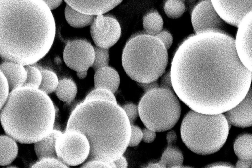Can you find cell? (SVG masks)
<instances>
[{"label": "cell", "instance_id": "obj_23", "mask_svg": "<svg viewBox=\"0 0 252 168\" xmlns=\"http://www.w3.org/2000/svg\"><path fill=\"white\" fill-rule=\"evenodd\" d=\"M143 26L145 34L155 36L162 30L163 19L158 11H150L143 17Z\"/></svg>", "mask_w": 252, "mask_h": 168}, {"label": "cell", "instance_id": "obj_10", "mask_svg": "<svg viewBox=\"0 0 252 168\" xmlns=\"http://www.w3.org/2000/svg\"><path fill=\"white\" fill-rule=\"evenodd\" d=\"M94 56V48L90 43L83 40L68 42L63 52L66 65L76 72L88 71L93 64Z\"/></svg>", "mask_w": 252, "mask_h": 168}, {"label": "cell", "instance_id": "obj_28", "mask_svg": "<svg viewBox=\"0 0 252 168\" xmlns=\"http://www.w3.org/2000/svg\"><path fill=\"white\" fill-rule=\"evenodd\" d=\"M94 59L91 67L96 71L108 66L109 60V53L108 49L97 46L94 47Z\"/></svg>", "mask_w": 252, "mask_h": 168}, {"label": "cell", "instance_id": "obj_4", "mask_svg": "<svg viewBox=\"0 0 252 168\" xmlns=\"http://www.w3.org/2000/svg\"><path fill=\"white\" fill-rule=\"evenodd\" d=\"M0 119L6 134L16 142L34 143L53 130L55 109L48 94L22 86L10 92Z\"/></svg>", "mask_w": 252, "mask_h": 168}, {"label": "cell", "instance_id": "obj_44", "mask_svg": "<svg viewBox=\"0 0 252 168\" xmlns=\"http://www.w3.org/2000/svg\"><path fill=\"white\" fill-rule=\"evenodd\" d=\"M146 168H160L161 166L159 162H152L148 164Z\"/></svg>", "mask_w": 252, "mask_h": 168}, {"label": "cell", "instance_id": "obj_21", "mask_svg": "<svg viewBox=\"0 0 252 168\" xmlns=\"http://www.w3.org/2000/svg\"><path fill=\"white\" fill-rule=\"evenodd\" d=\"M54 92L61 101L69 104L76 96L77 87L72 80L64 78L59 80L58 86Z\"/></svg>", "mask_w": 252, "mask_h": 168}, {"label": "cell", "instance_id": "obj_38", "mask_svg": "<svg viewBox=\"0 0 252 168\" xmlns=\"http://www.w3.org/2000/svg\"><path fill=\"white\" fill-rule=\"evenodd\" d=\"M116 168H126L128 166V163L125 157L123 155L113 161Z\"/></svg>", "mask_w": 252, "mask_h": 168}, {"label": "cell", "instance_id": "obj_34", "mask_svg": "<svg viewBox=\"0 0 252 168\" xmlns=\"http://www.w3.org/2000/svg\"><path fill=\"white\" fill-rule=\"evenodd\" d=\"M81 168H116L114 163H109L100 160H88L85 163L83 164Z\"/></svg>", "mask_w": 252, "mask_h": 168}, {"label": "cell", "instance_id": "obj_43", "mask_svg": "<svg viewBox=\"0 0 252 168\" xmlns=\"http://www.w3.org/2000/svg\"><path fill=\"white\" fill-rule=\"evenodd\" d=\"M207 168H234L231 164L223 162L215 163L206 167Z\"/></svg>", "mask_w": 252, "mask_h": 168}, {"label": "cell", "instance_id": "obj_15", "mask_svg": "<svg viewBox=\"0 0 252 168\" xmlns=\"http://www.w3.org/2000/svg\"><path fill=\"white\" fill-rule=\"evenodd\" d=\"M67 5L84 14H104L118 6L123 0H64Z\"/></svg>", "mask_w": 252, "mask_h": 168}, {"label": "cell", "instance_id": "obj_42", "mask_svg": "<svg viewBox=\"0 0 252 168\" xmlns=\"http://www.w3.org/2000/svg\"><path fill=\"white\" fill-rule=\"evenodd\" d=\"M252 160L245 161L239 159L236 164V168H252Z\"/></svg>", "mask_w": 252, "mask_h": 168}, {"label": "cell", "instance_id": "obj_33", "mask_svg": "<svg viewBox=\"0 0 252 168\" xmlns=\"http://www.w3.org/2000/svg\"><path fill=\"white\" fill-rule=\"evenodd\" d=\"M122 107L127 116L130 124H132L138 115V106L133 103H129L125 104Z\"/></svg>", "mask_w": 252, "mask_h": 168}, {"label": "cell", "instance_id": "obj_11", "mask_svg": "<svg viewBox=\"0 0 252 168\" xmlns=\"http://www.w3.org/2000/svg\"><path fill=\"white\" fill-rule=\"evenodd\" d=\"M191 22L195 34L206 31L225 32V22L218 15L210 0L198 3L191 14Z\"/></svg>", "mask_w": 252, "mask_h": 168}, {"label": "cell", "instance_id": "obj_3", "mask_svg": "<svg viewBox=\"0 0 252 168\" xmlns=\"http://www.w3.org/2000/svg\"><path fill=\"white\" fill-rule=\"evenodd\" d=\"M82 132L90 144L88 160L113 162L123 155L131 135V124L117 102L101 99H84L72 111L66 129Z\"/></svg>", "mask_w": 252, "mask_h": 168}, {"label": "cell", "instance_id": "obj_18", "mask_svg": "<svg viewBox=\"0 0 252 168\" xmlns=\"http://www.w3.org/2000/svg\"><path fill=\"white\" fill-rule=\"evenodd\" d=\"M62 132L53 129L51 133L41 140L34 143V149L39 159L47 157L57 158L55 144L56 139Z\"/></svg>", "mask_w": 252, "mask_h": 168}, {"label": "cell", "instance_id": "obj_29", "mask_svg": "<svg viewBox=\"0 0 252 168\" xmlns=\"http://www.w3.org/2000/svg\"><path fill=\"white\" fill-rule=\"evenodd\" d=\"M90 98L105 99L117 102L114 93L105 88H95L93 89L86 95L84 99Z\"/></svg>", "mask_w": 252, "mask_h": 168}, {"label": "cell", "instance_id": "obj_31", "mask_svg": "<svg viewBox=\"0 0 252 168\" xmlns=\"http://www.w3.org/2000/svg\"><path fill=\"white\" fill-rule=\"evenodd\" d=\"M10 93L6 78L0 70V111L5 104Z\"/></svg>", "mask_w": 252, "mask_h": 168}, {"label": "cell", "instance_id": "obj_30", "mask_svg": "<svg viewBox=\"0 0 252 168\" xmlns=\"http://www.w3.org/2000/svg\"><path fill=\"white\" fill-rule=\"evenodd\" d=\"M32 168H68L58 158L53 157L44 158L33 164Z\"/></svg>", "mask_w": 252, "mask_h": 168}, {"label": "cell", "instance_id": "obj_41", "mask_svg": "<svg viewBox=\"0 0 252 168\" xmlns=\"http://www.w3.org/2000/svg\"><path fill=\"white\" fill-rule=\"evenodd\" d=\"M51 10L58 7L62 2L63 0H41Z\"/></svg>", "mask_w": 252, "mask_h": 168}, {"label": "cell", "instance_id": "obj_37", "mask_svg": "<svg viewBox=\"0 0 252 168\" xmlns=\"http://www.w3.org/2000/svg\"><path fill=\"white\" fill-rule=\"evenodd\" d=\"M142 131L143 133L142 140L145 142L151 143L154 140L156 137L155 131L147 128H144Z\"/></svg>", "mask_w": 252, "mask_h": 168}, {"label": "cell", "instance_id": "obj_36", "mask_svg": "<svg viewBox=\"0 0 252 168\" xmlns=\"http://www.w3.org/2000/svg\"><path fill=\"white\" fill-rule=\"evenodd\" d=\"M159 87L173 91L170 71L169 70L162 74L160 80Z\"/></svg>", "mask_w": 252, "mask_h": 168}, {"label": "cell", "instance_id": "obj_19", "mask_svg": "<svg viewBox=\"0 0 252 168\" xmlns=\"http://www.w3.org/2000/svg\"><path fill=\"white\" fill-rule=\"evenodd\" d=\"M18 151L16 141L9 135H0V165L7 166L16 158Z\"/></svg>", "mask_w": 252, "mask_h": 168}, {"label": "cell", "instance_id": "obj_6", "mask_svg": "<svg viewBox=\"0 0 252 168\" xmlns=\"http://www.w3.org/2000/svg\"><path fill=\"white\" fill-rule=\"evenodd\" d=\"M230 125L224 115L188 112L181 125L183 142L191 151L206 155L216 152L225 144Z\"/></svg>", "mask_w": 252, "mask_h": 168}, {"label": "cell", "instance_id": "obj_5", "mask_svg": "<svg viewBox=\"0 0 252 168\" xmlns=\"http://www.w3.org/2000/svg\"><path fill=\"white\" fill-rule=\"evenodd\" d=\"M167 50L157 37L146 34L132 37L125 46L122 64L126 73L140 83L158 80L168 64Z\"/></svg>", "mask_w": 252, "mask_h": 168}, {"label": "cell", "instance_id": "obj_24", "mask_svg": "<svg viewBox=\"0 0 252 168\" xmlns=\"http://www.w3.org/2000/svg\"><path fill=\"white\" fill-rule=\"evenodd\" d=\"M64 14L68 24L75 28H83L91 25L94 16L80 12L67 5Z\"/></svg>", "mask_w": 252, "mask_h": 168}, {"label": "cell", "instance_id": "obj_46", "mask_svg": "<svg viewBox=\"0 0 252 168\" xmlns=\"http://www.w3.org/2000/svg\"><path fill=\"white\" fill-rule=\"evenodd\" d=\"M182 0V1H183L184 0Z\"/></svg>", "mask_w": 252, "mask_h": 168}, {"label": "cell", "instance_id": "obj_17", "mask_svg": "<svg viewBox=\"0 0 252 168\" xmlns=\"http://www.w3.org/2000/svg\"><path fill=\"white\" fill-rule=\"evenodd\" d=\"M120 76L117 71L108 66L96 70L94 76L95 88H105L113 93L119 86Z\"/></svg>", "mask_w": 252, "mask_h": 168}, {"label": "cell", "instance_id": "obj_22", "mask_svg": "<svg viewBox=\"0 0 252 168\" xmlns=\"http://www.w3.org/2000/svg\"><path fill=\"white\" fill-rule=\"evenodd\" d=\"M234 150L240 160L248 161L252 159V136L244 134L239 135L234 144Z\"/></svg>", "mask_w": 252, "mask_h": 168}, {"label": "cell", "instance_id": "obj_35", "mask_svg": "<svg viewBox=\"0 0 252 168\" xmlns=\"http://www.w3.org/2000/svg\"><path fill=\"white\" fill-rule=\"evenodd\" d=\"M154 36L158 38L163 43L167 50L171 47L173 43V38L168 31L162 30Z\"/></svg>", "mask_w": 252, "mask_h": 168}, {"label": "cell", "instance_id": "obj_1", "mask_svg": "<svg viewBox=\"0 0 252 168\" xmlns=\"http://www.w3.org/2000/svg\"><path fill=\"white\" fill-rule=\"evenodd\" d=\"M173 90L194 111L224 113L239 103L251 87L252 71L239 59L234 39L206 31L186 38L171 63Z\"/></svg>", "mask_w": 252, "mask_h": 168}, {"label": "cell", "instance_id": "obj_13", "mask_svg": "<svg viewBox=\"0 0 252 168\" xmlns=\"http://www.w3.org/2000/svg\"><path fill=\"white\" fill-rule=\"evenodd\" d=\"M237 27L236 39H234L235 49L242 63L252 71V11L244 16Z\"/></svg>", "mask_w": 252, "mask_h": 168}, {"label": "cell", "instance_id": "obj_7", "mask_svg": "<svg viewBox=\"0 0 252 168\" xmlns=\"http://www.w3.org/2000/svg\"><path fill=\"white\" fill-rule=\"evenodd\" d=\"M138 108L140 118L146 128L159 132L173 128L179 120L181 110L173 91L160 87L146 92Z\"/></svg>", "mask_w": 252, "mask_h": 168}, {"label": "cell", "instance_id": "obj_2", "mask_svg": "<svg viewBox=\"0 0 252 168\" xmlns=\"http://www.w3.org/2000/svg\"><path fill=\"white\" fill-rule=\"evenodd\" d=\"M56 34L51 10L41 0H0V57L33 65L51 48Z\"/></svg>", "mask_w": 252, "mask_h": 168}, {"label": "cell", "instance_id": "obj_32", "mask_svg": "<svg viewBox=\"0 0 252 168\" xmlns=\"http://www.w3.org/2000/svg\"><path fill=\"white\" fill-rule=\"evenodd\" d=\"M143 133L141 129L138 126L131 124V135L128 146H137L142 139Z\"/></svg>", "mask_w": 252, "mask_h": 168}, {"label": "cell", "instance_id": "obj_39", "mask_svg": "<svg viewBox=\"0 0 252 168\" xmlns=\"http://www.w3.org/2000/svg\"><path fill=\"white\" fill-rule=\"evenodd\" d=\"M139 84L143 88L144 90L145 91V92L152 89L159 87V84L157 80L149 83H139Z\"/></svg>", "mask_w": 252, "mask_h": 168}, {"label": "cell", "instance_id": "obj_26", "mask_svg": "<svg viewBox=\"0 0 252 168\" xmlns=\"http://www.w3.org/2000/svg\"><path fill=\"white\" fill-rule=\"evenodd\" d=\"M185 6L181 0H167L164 5V11L170 18L177 19L184 13Z\"/></svg>", "mask_w": 252, "mask_h": 168}, {"label": "cell", "instance_id": "obj_12", "mask_svg": "<svg viewBox=\"0 0 252 168\" xmlns=\"http://www.w3.org/2000/svg\"><path fill=\"white\" fill-rule=\"evenodd\" d=\"M215 10L227 23L237 27L241 20L252 11V0H210Z\"/></svg>", "mask_w": 252, "mask_h": 168}, {"label": "cell", "instance_id": "obj_40", "mask_svg": "<svg viewBox=\"0 0 252 168\" xmlns=\"http://www.w3.org/2000/svg\"><path fill=\"white\" fill-rule=\"evenodd\" d=\"M177 137L176 132L173 131H170L169 132L166 136V139L167 141V146H173L174 145L177 141Z\"/></svg>", "mask_w": 252, "mask_h": 168}, {"label": "cell", "instance_id": "obj_9", "mask_svg": "<svg viewBox=\"0 0 252 168\" xmlns=\"http://www.w3.org/2000/svg\"><path fill=\"white\" fill-rule=\"evenodd\" d=\"M90 33L97 47L108 49L119 39L121 29L115 18L100 14L94 17L91 24Z\"/></svg>", "mask_w": 252, "mask_h": 168}, {"label": "cell", "instance_id": "obj_16", "mask_svg": "<svg viewBox=\"0 0 252 168\" xmlns=\"http://www.w3.org/2000/svg\"><path fill=\"white\" fill-rule=\"evenodd\" d=\"M0 70L7 79L10 92L23 86L27 77L25 66L14 62L5 61L0 64Z\"/></svg>", "mask_w": 252, "mask_h": 168}, {"label": "cell", "instance_id": "obj_14", "mask_svg": "<svg viewBox=\"0 0 252 168\" xmlns=\"http://www.w3.org/2000/svg\"><path fill=\"white\" fill-rule=\"evenodd\" d=\"M252 89L250 87L243 100L236 106L224 112L229 125L245 128L252 126Z\"/></svg>", "mask_w": 252, "mask_h": 168}, {"label": "cell", "instance_id": "obj_8", "mask_svg": "<svg viewBox=\"0 0 252 168\" xmlns=\"http://www.w3.org/2000/svg\"><path fill=\"white\" fill-rule=\"evenodd\" d=\"M55 149L59 160L68 166H75L87 159L90 147L87 137L82 132L68 129L57 138Z\"/></svg>", "mask_w": 252, "mask_h": 168}, {"label": "cell", "instance_id": "obj_25", "mask_svg": "<svg viewBox=\"0 0 252 168\" xmlns=\"http://www.w3.org/2000/svg\"><path fill=\"white\" fill-rule=\"evenodd\" d=\"M42 74V79L38 88L47 94L55 91L58 83V78L53 71L48 69H40Z\"/></svg>", "mask_w": 252, "mask_h": 168}, {"label": "cell", "instance_id": "obj_27", "mask_svg": "<svg viewBox=\"0 0 252 168\" xmlns=\"http://www.w3.org/2000/svg\"><path fill=\"white\" fill-rule=\"evenodd\" d=\"M25 67L27 71V77L23 86L38 88L42 79L40 69L32 65H26Z\"/></svg>", "mask_w": 252, "mask_h": 168}, {"label": "cell", "instance_id": "obj_20", "mask_svg": "<svg viewBox=\"0 0 252 168\" xmlns=\"http://www.w3.org/2000/svg\"><path fill=\"white\" fill-rule=\"evenodd\" d=\"M183 162L182 152L178 147L173 145L167 146L159 163L161 168H179L182 167Z\"/></svg>", "mask_w": 252, "mask_h": 168}, {"label": "cell", "instance_id": "obj_45", "mask_svg": "<svg viewBox=\"0 0 252 168\" xmlns=\"http://www.w3.org/2000/svg\"><path fill=\"white\" fill-rule=\"evenodd\" d=\"M77 75L80 79L85 78L87 74V71L76 72Z\"/></svg>", "mask_w": 252, "mask_h": 168}]
</instances>
